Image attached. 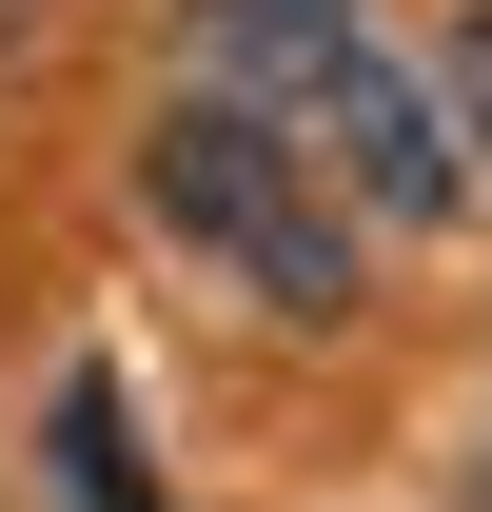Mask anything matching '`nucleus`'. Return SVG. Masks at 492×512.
<instances>
[{"mask_svg":"<svg viewBox=\"0 0 492 512\" xmlns=\"http://www.w3.org/2000/svg\"><path fill=\"white\" fill-rule=\"evenodd\" d=\"M178 40H197V99H237L315 197H355L394 237L473 217L453 138H433V79L374 40V0H178Z\"/></svg>","mask_w":492,"mask_h":512,"instance_id":"nucleus-1","label":"nucleus"},{"mask_svg":"<svg viewBox=\"0 0 492 512\" xmlns=\"http://www.w3.org/2000/svg\"><path fill=\"white\" fill-rule=\"evenodd\" d=\"M138 217H158L178 256H217L276 335H355V197H315L237 99H197V79H178V99L138 119Z\"/></svg>","mask_w":492,"mask_h":512,"instance_id":"nucleus-2","label":"nucleus"},{"mask_svg":"<svg viewBox=\"0 0 492 512\" xmlns=\"http://www.w3.org/2000/svg\"><path fill=\"white\" fill-rule=\"evenodd\" d=\"M40 473H60V512H158V453H138V394L79 355L60 394H40Z\"/></svg>","mask_w":492,"mask_h":512,"instance_id":"nucleus-3","label":"nucleus"},{"mask_svg":"<svg viewBox=\"0 0 492 512\" xmlns=\"http://www.w3.org/2000/svg\"><path fill=\"white\" fill-rule=\"evenodd\" d=\"M433 138H453V178L492 197V0H453V40H433Z\"/></svg>","mask_w":492,"mask_h":512,"instance_id":"nucleus-4","label":"nucleus"},{"mask_svg":"<svg viewBox=\"0 0 492 512\" xmlns=\"http://www.w3.org/2000/svg\"><path fill=\"white\" fill-rule=\"evenodd\" d=\"M453 512H492V414H473V453H453Z\"/></svg>","mask_w":492,"mask_h":512,"instance_id":"nucleus-5","label":"nucleus"}]
</instances>
